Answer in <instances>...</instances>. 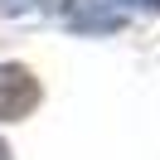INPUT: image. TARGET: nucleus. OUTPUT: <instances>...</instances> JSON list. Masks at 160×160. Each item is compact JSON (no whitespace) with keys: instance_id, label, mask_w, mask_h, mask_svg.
<instances>
[{"instance_id":"7ed1b4c3","label":"nucleus","mask_w":160,"mask_h":160,"mask_svg":"<svg viewBox=\"0 0 160 160\" xmlns=\"http://www.w3.org/2000/svg\"><path fill=\"white\" fill-rule=\"evenodd\" d=\"M0 160H10V146H5V141H0Z\"/></svg>"},{"instance_id":"f03ea898","label":"nucleus","mask_w":160,"mask_h":160,"mask_svg":"<svg viewBox=\"0 0 160 160\" xmlns=\"http://www.w3.org/2000/svg\"><path fill=\"white\" fill-rule=\"evenodd\" d=\"M44 5H53V10H63V5H73V0H44Z\"/></svg>"},{"instance_id":"20e7f679","label":"nucleus","mask_w":160,"mask_h":160,"mask_svg":"<svg viewBox=\"0 0 160 160\" xmlns=\"http://www.w3.org/2000/svg\"><path fill=\"white\" fill-rule=\"evenodd\" d=\"M141 5H150V10H160V0H141Z\"/></svg>"},{"instance_id":"f257e3e1","label":"nucleus","mask_w":160,"mask_h":160,"mask_svg":"<svg viewBox=\"0 0 160 160\" xmlns=\"http://www.w3.org/2000/svg\"><path fill=\"white\" fill-rule=\"evenodd\" d=\"M44 88L39 78H34L29 68H20V63H0V121H20L29 117L34 107H39Z\"/></svg>"}]
</instances>
